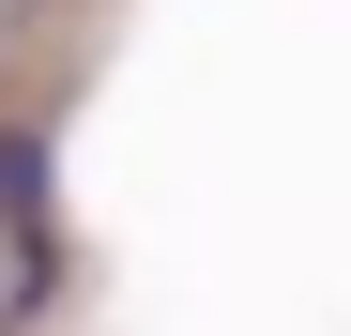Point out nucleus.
Here are the masks:
<instances>
[{
	"instance_id": "obj_1",
	"label": "nucleus",
	"mask_w": 351,
	"mask_h": 336,
	"mask_svg": "<svg viewBox=\"0 0 351 336\" xmlns=\"http://www.w3.org/2000/svg\"><path fill=\"white\" fill-rule=\"evenodd\" d=\"M31 199H46V138L16 123V138H0V214H16V230H31Z\"/></svg>"
}]
</instances>
